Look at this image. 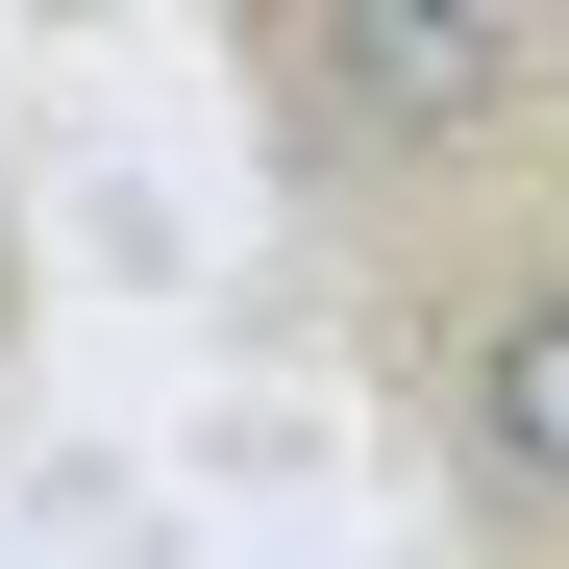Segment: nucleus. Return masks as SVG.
I'll return each instance as SVG.
<instances>
[{
    "label": "nucleus",
    "instance_id": "f257e3e1",
    "mask_svg": "<svg viewBox=\"0 0 569 569\" xmlns=\"http://www.w3.org/2000/svg\"><path fill=\"white\" fill-rule=\"evenodd\" d=\"M248 124L298 149V199H545L569 173V26L520 0H272Z\"/></svg>",
    "mask_w": 569,
    "mask_h": 569
},
{
    "label": "nucleus",
    "instance_id": "f03ea898",
    "mask_svg": "<svg viewBox=\"0 0 569 569\" xmlns=\"http://www.w3.org/2000/svg\"><path fill=\"white\" fill-rule=\"evenodd\" d=\"M421 397H446V446H470V496L569 520V223H545V248H496V272L421 322Z\"/></svg>",
    "mask_w": 569,
    "mask_h": 569
}]
</instances>
